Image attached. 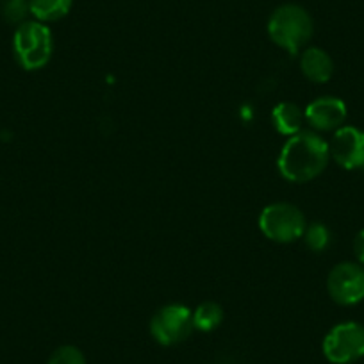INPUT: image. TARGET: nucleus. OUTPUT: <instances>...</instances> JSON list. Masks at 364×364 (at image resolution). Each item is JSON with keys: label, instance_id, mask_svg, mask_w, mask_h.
Segmentation results:
<instances>
[{"label": "nucleus", "instance_id": "1", "mask_svg": "<svg viewBox=\"0 0 364 364\" xmlns=\"http://www.w3.org/2000/svg\"><path fill=\"white\" fill-rule=\"evenodd\" d=\"M331 159L328 143L313 131H300L282 146L279 156V171L291 182H307L316 178Z\"/></svg>", "mask_w": 364, "mask_h": 364}, {"label": "nucleus", "instance_id": "2", "mask_svg": "<svg viewBox=\"0 0 364 364\" xmlns=\"http://www.w3.org/2000/svg\"><path fill=\"white\" fill-rule=\"evenodd\" d=\"M268 34L273 43L286 48L289 54H296L313 36V20L300 6H281L269 16Z\"/></svg>", "mask_w": 364, "mask_h": 364}, {"label": "nucleus", "instance_id": "3", "mask_svg": "<svg viewBox=\"0 0 364 364\" xmlns=\"http://www.w3.org/2000/svg\"><path fill=\"white\" fill-rule=\"evenodd\" d=\"M13 50L18 65L26 70H40L50 61L54 50L52 33L41 22H23L13 36Z\"/></svg>", "mask_w": 364, "mask_h": 364}, {"label": "nucleus", "instance_id": "4", "mask_svg": "<svg viewBox=\"0 0 364 364\" xmlns=\"http://www.w3.org/2000/svg\"><path fill=\"white\" fill-rule=\"evenodd\" d=\"M261 232L275 243H291L306 232V216L296 205L277 202L262 209L259 216Z\"/></svg>", "mask_w": 364, "mask_h": 364}, {"label": "nucleus", "instance_id": "5", "mask_svg": "<svg viewBox=\"0 0 364 364\" xmlns=\"http://www.w3.org/2000/svg\"><path fill=\"white\" fill-rule=\"evenodd\" d=\"M323 353L332 364H350L364 355V327L345 321L328 331L323 339Z\"/></svg>", "mask_w": 364, "mask_h": 364}, {"label": "nucleus", "instance_id": "6", "mask_svg": "<svg viewBox=\"0 0 364 364\" xmlns=\"http://www.w3.org/2000/svg\"><path fill=\"white\" fill-rule=\"evenodd\" d=\"M193 313L182 304H170L156 313L150 332L159 345L173 346L190 338L193 331Z\"/></svg>", "mask_w": 364, "mask_h": 364}, {"label": "nucleus", "instance_id": "7", "mask_svg": "<svg viewBox=\"0 0 364 364\" xmlns=\"http://www.w3.org/2000/svg\"><path fill=\"white\" fill-rule=\"evenodd\" d=\"M327 289L339 306H355L364 299V268L355 262L334 266L328 273Z\"/></svg>", "mask_w": 364, "mask_h": 364}, {"label": "nucleus", "instance_id": "8", "mask_svg": "<svg viewBox=\"0 0 364 364\" xmlns=\"http://www.w3.org/2000/svg\"><path fill=\"white\" fill-rule=\"evenodd\" d=\"M331 157L345 170H357L364 166V132L353 125H343L334 132L331 145Z\"/></svg>", "mask_w": 364, "mask_h": 364}, {"label": "nucleus", "instance_id": "9", "mask_svg": "<svg viewBox=\"0 0 364 364\" xmlns=\"http://www.w3.org/2000/svg\"><path fill=\"white\" fill-rule=\"evenodd\" d=\"M304 114L316 131H338L346 120V104L338 97H320L306 107Z\"/></svg>", "mask_w": 364, "mask_h": 364}, {"label": "nucleus", "instance_id": "10", "mask_svg": "<svg viewBox=\"0 0 364 364\" xmlns=\"http://www.w3.org/2000/svg\"><path fill=\"white\" fill-rule=\"evenodd\" d=\"M300 68L302 73L313 82H328L334 73V61L325 50L318 47H311L304 50L302 59H300Z\"/></svg>", "mask_w": 364, "mask_h": 364}, {"label": "nucleus", "instance_id": "11", "mask_svg": "<svg viewBox=\"0 0 364 364\" xmlns=\"http://www.w3.org/2000/svg\"><path fill=\"white\" fill-rule=\"evenodd\" d=\"M272 122L281 134L295 136L302 131L306 114L296 104L293 102H281L273 107Z\"/></svg>", "mask_w": 364, "mask_h": 364}, {"label": "nucleus", "instance_id": "12", "mask_svg": "<svg viewBox=\"0 0 364 364\" xmlns=\"http://www.w3.org/2000/svg\"><path fill=\"white\" fill-rule=\"evenodd\" d=\"M73 0H29V11L38 22H55L66 16Z\"/></svg>", "mask_w": 364, "mask_h": 364}, {"label": "nucleus", "instance_id": "13", "mask_svg": "<svg viewBox=\"0 0 364 364\" xmlns=\"http://www.w3.org/2000/svg\"><path fill=\"white\" fill-rule=\"evenodd\" d=\"M223 321V309L216 302H204L195 309L193 327L202 332H211Z\"/></svg>", "mask_w": 364, "mask_h": 364}, {"label": "nucleus", "instance_id": "14", "mask_svg": "<svg viewBox=\"0 0 364 364\" xmlns=\"http://www.w3.org/2000/svg\"><path fill=\"white\" fill-rule=\"evenodd\" d=\"M304 240H306V245L313 252H323L331 245L332 234L328 227L323 225V223H313V225L306 227Z\"/></svg>", "mask_w": 364, "mask_h": 364}, {"label": "nucleus", "instance_id": "15", "mask_svg": "<svg viewBox=\"0 0 364 364\" xmlns=\"http://www.w3.org/2000/svg\"><path fill=\"white\" fill-rule=\"evenodd\" d=\"M47 364H86V357L77 346L65 345L52 353Z\"/></svg>", "mask_w": 364, "mask_h": 364}, {"label": "nucleus", "instance_id": "16", "mask_svg": "<svg viewBox=\"0 0 364 364\" xmlns=\"http://www.w3.org/2000/svg\"><path fill=\"white\" fill-rule=\"evenodd\" d=\"M2 13L9 23H23L27 13H31L29 0H6Z\"/></svg>", "mask_w": 364, "mask_h": 364}, {"label": "nucleus", "instance_id": "17", "mask_svg": "<svg viewBox=\"0 0 364 364\" xmlns=\"http://www.w3.org/2000/svg\"><path fill=\"white\" fill-rule=\"evenodd\" d=\"M353 252H355V257L359 259L360 264L364 266V229L353 240Z\"/></svg>", "mask_w": 364, "mask_h": 364}]
</instances>
